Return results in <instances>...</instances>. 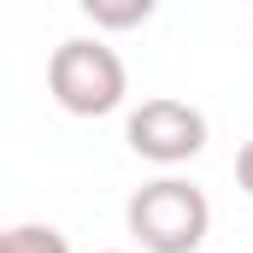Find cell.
I'll list each match as a JSON object with an SVG mask.
<instances>
[{
  "label": "cell",
  "instance_id": "cell-1",
  "mask_svg": "<svg viewBox=\"0 0 253 253\" xmlns=\"http://www.w3.org/2000/svg\"><path fill=\"white\" fill-rule=\"evenodd\" d=\"M129 236L147 253H194L212 230V206L206 194L183 183V177H159V183H141L124 206Z\"/></svg>",
  "mask_w": 253,
  "mask_h": 253
},
{
  "label": "cell",
  "instance_id": "cell-3",
  "mask_svg": "<svg viewBox=\"0 0 253 253\" xmlns=\"http://www.w3.org/2000/svg\"><path fill=\"white\" fill-rule=\"evenodd\" d=\"M129 147L153 165H183L206 147V112L177 94H153L129 112Z\"/></svg>",
  "mask_w": 253,
  "mask_h": 253
},
{
  "label": "cell",
  "instance_id": "cell-4",
  "mask_svg": "<svg viewBox=\"0 0 253 253\" xmlns=\"http://www.w3.org/2000/svg\"><path fill=\"white\" fill-rule=\"evenodd\" d=\"M100 30H135V24H147L153 18V6L159 0H77Z\"/></svg>",
  "mask_w": 253,
  "mask_h": 253
},
{
  "label": "cell",
  "instance_id": "cell-6",
  "mask_svg": "<svg viewBox=\"0 0 253 253\" xmlns=\"http://www.w3.org/2000/svg\"><path fill=\"white\" fill-rule=\"evenodd\" d=\"M236 183H242V189L253 194V141L242 147V153H236Z\"/></svg>",
  "mask_w": 253,
  "mask_h": 253
},
{
  "label": "cell",
  "instance_id": "cell-5",
  "mask_svg": "<svg viewBox=\"0 0 253 253\" xmlns=\"http://www.w3.org/2000/svg\"><path fill=\"white\" fill-rule=\"evenodd\" d=\"M0 253H71L53 224H12V230H0Z\"/></svg>",
  "mask_w": 253,
  "mask_h": 253
},
{
  "label": "cell",
  "instance_id": "cell-2",
  "mask_svg": "<svg viewBox=\"0 0 253 253\" xmlns=\"http://www.w3.org/2000/svg\"><path fill=\"white\" fill-rule=\"evenodd\" d=\"M47 88H53V100H59L71 118H106L124 100L129 71H124V59L106 42L71 36V42L53 47V59H47Z\"/></svg>",
  "mask_w": 253,
  "mask_h": 253
}]
</instances>
